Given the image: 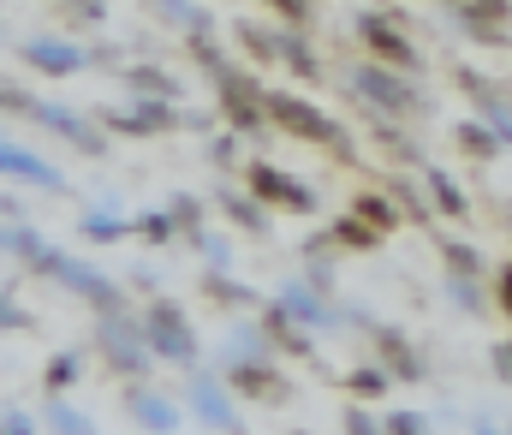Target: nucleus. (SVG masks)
I'll return each instance as SVG.
<instances>
[{
	"mask_svg": "<svg viewBox=\"0 0 512 435\" xmlns=\"http://www.w3.org/2000/svg\"><path fill=\"white\" fill-rule=\"evenodd\" d=\"M143 352H161L167 364H197V334L179 304H155L143 316Z\"/></svg>",
	"mask_w": 512,
	"mask_h": 435,
	"instance_id": "nucleus-1",
	"label": "nucleus"
},
{
	"mask_svg": "<svg viewBox=\"0 0 512 435\" xmlns=\"http://www.w3.org/2000/svg\"><path fill=\"white\" fill-rule=\"evenodd\" d=\"M36 269H48L54 281H66L72 292H84V298H90L96 310H108V316L120 310V287H114L108 275H96L90 263H78V257H66V251H54V245L42 251V263H36Z\"/></svg>",
	"mask_w": 512,
	"mask_h": 435,
	"instance_id": "nucleus-2",
	"label": "nucleus"
},
{
	"mask_svg": "<svg viewBox=\"0 0 512 435\" xmlns=\"http://www.w3.org/2000/svg\"><path fill=\"white\" fill-rule=\"evenodd\" d=\"M256 108L268 114V120H280L286 132H298V138H316V144H340V132H334V120L328 114H316V108H304L298 96H256Z\"/></svg>",
	"mask_w": 512,
	"mask_h": 435,
	"instance_id": "nucleus-3",
	"label": "nucleus"
},
{
	"mask_svg": "<svg viewBox=\"0 0 512 435\" xmlns=\"http://www.w3.org/2000/svg\"><path fill=\"white\" fill-rule=\"evenodd\" d=\"M352 84L376 102V108H387V114H399V108H411L417 96H411V84L405 78H393V72H382V66H358L352 72Z\"/></svg>",
	"mask_w": 512,
	"mask_h": 435,
	"instance_id": "nucleus-4",
	"label": "nucleus"
},
{
	"mask_svg": "<svg viewBox=\"0 0 512 435\" xmlns=\"http://www.w3.org/2000/svg\"><path fill=\"white\" fill-rule=\"evenodd\" d=\"M191 400H197V418H203L209 430L239 435V412H233V400H227V388H221V382L197 376V382H191Z\"/></svg>",
	"mask_w": 512,
	"mask_h": 435,
	"instance_id": "nucleus-5",
	"label": "nucleus"
},
{
	"mask_svg": "<svg viewBox=\"0 0 512 435\" xmlns=\"http://www.w3.org/2000/svg\"><path fill=\"white\" fill-rule=\"evenodd\" d=\"M102 346L114 352V364H120V370H131V376H137V370H149V352H143L137 328H126V322H120V310H114V316H102Z\"/></svg>",
	"mask_w": 512,
	"mask_h": 435,
	"instance_id": "nucleus-6",
	"label": "nucleus"
},
{
	"mask_svg": "<svg viewBox=\"0 0 512 435\" xmlns=\"http://www.w3.org/2000/svg\"><path fill=\"white\" fill-rule=\"evenodd\" d=\"M30 120H42L48 132H60V138H72V144H78V149H90V155L102 149V138H96V132H90V126H84V120H78L72 108H60V102H36V108H30Z\"/></svg>",
	"mask_w": 512,
	"mask_h": 435,
	"instance_id": "nucleus-7",
	"label": "nucleus"
},
{
	"mask_svg": "<svg viewBox=\"0 0 512 435\" xmlns=\"http://www.w3.org/2000/svg\"><path fill=\"white\" fill-rule=\"evenodd\" d=\"M251 191H256V197H274V203H286V209H310V203H316L304 185H292V179H286L280 167H268V161H256V167H251Z\"/></svg>",
	"mask_w": 512,
	"mask_h": 435,
	"instance_id": "nucleus-8",
	"label": "nucleus"
},
{
	"mask_svg": "<svg viewBox=\"0 0 512 435\" xmlns=\"http://www.w3.org/2000/svg\"><path fill=\"white\" fill-rule=\"evenodd\" d=\"M0 173H12V179H24V185H42V191H60V173H54L42 155H30V149L0 144Z\"/></svg>",
	"mask_w": 512,
	"mask_h": 435,
	"instance_id": "nucleus-9",
	"label": "nucleus"
},
{
	"mask_svg": "<svg viewBox=\"0 0 512 435\" xmlns=\"http://www.w3.org/2000/svg\"><path fill=\"white\" fill-rule=\"evenodd\" d=\"M24 60L42 66V72H78V66H84V48L54 42V36H36V42H24Z\"/></svg>",
	"mask_w": 512,
	"mask_h": 435,
	"instance_id": "nucleus-10",
	"label": "nucleus"
},
{
	"mask_svg": "<svg viewBox=\"0 0 512 435\" xmlns=\"http://www.w3.org/2000/svg\"><path fill=\"white\" fill-rule=\"evenodd\" d=\"M358 30H364V42H370V48H382L387 60H399V66H417V48H411V42H405V36L387 24V18L364 12V18H358Z\"/></svg>",
	"mask_w": 512,
	"mask_h": 435,
	"instance_id": "nucleus-11",
	"label": "nucleus"
},
{
	"mask_svg": "<svg viewBox=\"0 0 512 435\" xmlns=\"http://www.w3.org/2000/svg\"><path fill=\"white\" fill-rule=\"evenodd\" d=\"M280 316H292V322H304V328H322V322H334L328 310H322V298L304 287H286L280 292Z\"/></svg>",
	"mask_w": 512,
	"mask_h": 435,
	"instance_id": "nucleus-12",
	"label": "nucleus"
},
{
	"mask_svg": "<svg viewBox=\"0 0 512 435\" xmlns=\"http://www.w3.org/2000/svg\"><path fill=\"white\" fill-rule=\"evenodd\" d=\"M131 90L149 96V102H173V96H179V84H173L167 72H155V66H137V72H131Z\"/></svg>",
	"mask_w": 512,
	"mask_h": 435,
	"instance_id": "nucleus-13",
	"label": "nucleus"
},
{
	"mask_svg": "<svg viewBox=\"0 0 512 435\" xmlns=\"http://www.w3.org/2000/svg\"><path fill=\"white\" fill-rule=\"evenodd\" d=\"M137 424H143V430H173L179 412H173L161 394H137Z\"/></svg>",
	"mask_w": 512,
	"mask_h": 435,
	"instance_id": "nucleus-14",
	"label": "nucleus"
},
{
	"mask_svg": "<svg viewBox=\"0 0 512 435\" xmlns=\"http://www.w3.org/2000/svg\"><path fill=\"white\" fill-rule=\"evenodd\" d=\"M0 245L18 251V257H30V263H42V251H48V239L36 227H0Z\"/></svg>",
	"mask_w": 512,
	"mask_h": 435,
	"instance_id": "nucleus-15",
	"label": "nucleus"
},
{
	"mask_svg": "<svg viewBox=\"0 0 512 435\" xmlns=\"http://www.w3.org/2000/svg\"><path fill=\"white\" fill-rule=\"evenodd\" d=\"M161 126H173V102H143L126 120V132H161Z\"/></svg>",
	"mask_w": 512,
	"mask_h": 435,
	"instance_id": "nucleus-16",
	"label": "nucleus"
},
{
	"mask_svg": "<svg viewBox=\"0 0 512 435\" xmlns=\"http://www.w3.org/2000/svg\"><path fill=\"white\" fill-rule=\"evenodd\" d=\"M423 179H429V191H435V203H441L447 215H465V191H459V185H453L447 173H435V167H429Z\"/></svg>",
	"mask_w": 512,
	"mask_h": 435,
	"instance_id": "nucleus-17",
	"label": "nucleus"
},
{
	"mask_svg": "<svg viewBox=\"0 0 512 435\" xmlns=\"http://www.w3.org/2000/svg\"><path fill=\"white\" fill-rule=\"evenodd\" d=\"M447 269H453L459 281H477V275H483V257H477L471 245H447Z\"/></svg>",
	"mask_w": 512,
	"mask_h": 435,
	"instance_id": "nucleus-18",
	"label": "nucleus"
},
{
	"mask_svg": "<svg viewBox=\"0 0 512 435\" xmlns=\"http://www.w3.org/2000/svg\"><path fill=\"white\" fill-rule=\"evenodd\" d=\"M131 233V221H114V215H90V221H84V239H102V245H108V239H126Z\"/></svg>",
	"mask_w": 512,
	"mask_h": 435,
	"instance_id": "nucleus-19",
	"label": "nucleus"
},
{
	"mask_svg": "<svg viewBox=\"0 0 512 435\" xmlns=\"http://www.w3.org/2000/svg\"><path fill=\"white\" fill-rule=\"evenodd\" d=\"M274 54H286V60H292V66H298L304 78H316V54H310V48H304L298 36H286V42H274Z\"/></svg>",
	"mask_w": 512,
	"mask_h": 435,
	"instance_id": "nucleus-20",
	"label": "nucleus"
},
{
	"mask_svg": "<svg viewBox=\"0 0 512 435\" xmlns=\"http://www.w3.org/2000/svg\"><path fill=\"white\" fill-rule=\"evenodd\" d=\"M155 6H161V12H167V18H179V24H191V30H197V36H203V30H209V18H203V12H197V6H191V0H155Z\"/></svg>",
	"mask_w": 512,
	"mask_h": 435,
	"instance_id": "nucleus-21",
	"label": "nucleus"
},
{
	"mask_svg": "<svg viewBox=\"0 0 512 435\" xmlns=\"http://www.w3.org/2000/svg\"><path fill=\"white\" fill-rule=\"evenodd\" d=\"M221 203H227V215H233V221H239V227H262V209H256L251 197H233V191H227V197H221Z\"/></svg>",
	"mask_w": 512,
	"mask_h": 435,
	"instance_id": "nucleus-22",
	"label": "nucleus"
},
{
	"mask_svg": "<svg viewBox=\"0 0 512 435\" xmlns=\"http://www.w3.org/2000/svg\"><path fill=\"white\" fill-rule=\"evenodd\" d=\"M66 382H78V352H60V358H54V364H48V388H54V394H60V388H66Z\"/></svg>",
	"mask_w": 512,
	"mask_h": 435,
	"instance_id": "nucleus-23",
	"label": "nucleus"
},
{
	"mask_svg": "<svg viewBox=\"0 0 512 435\" xmlns=\"http://www.w3.org/2000/svg\"><path fill=\"white\" fill-rule=\"evenodd\" d=\"M233 382H239V388H251V394H262V388L274 394V376H268V364H262V370H256V364H239V370H233Z\"/></svg>",
	"mask_w": 512,
	"mask_h": 435,
	"instance_id": "nucleus-24",
	"label": "nucleus"
},
{
	"mask_svg": "<svg viewBox=\"0 0 512 435\" xmlns=\"http://www.w3.org/2000/svg\"><path fill=\"white\" fill-rule=\"evenodd\" d=\"M54 430H60V435H96L78 412H72V406H66V400H54Z\"/></svg>",
	"mask_w": 512,
	"mask_h": 435,
	"instance_id": "nucleus-25",
	"label": "nucleus"
},
{
	"mask_svg": "<svg viewBox=\"0 0 512 435\" xmlns=\"http://www.w3.org/2000/svg\"><path fill=\"white\" fill-rule=\"evenodd\" d=\"M459 144L465 149H477V155H495V149H507L495 132H477V126H459Z\"/></svg>",
	"mask_w": 512,
	"mask_h": 435,
	"instance_id": "nucleus-26",
	"label": "nucleus"
},
{
	"mask_svg": "<svg viewBox=\"0 0 512 435\" xmlns=\"http://www.w3.org/2000/svg\"><path fill=\"white\" fill-rule=\"evenodd\" d=\"M387 435H429L423 412H387Z\"/></svg>",
	"mask_w": 512,
	"mask_h": 435,
	"instance_id": "nucleus-27",
	"label": "nucleus"
},
{
	"mask_svg": "<svg viewBox=\"0 0 512 435\" xmlns=\"http://www.w3.org/2000/svg\"><path fill=\"white\" fill-rule=\"evenodd\" d=\"M173 227H179V221H167L161 209H155V215H137V233H143V239H173Z\"/></svg>",
	"mask_w": 512,
	"mask_h": 435,
	"instance_id": "nucleus-28",
	"label": "nucleus"
},
{
	"mask_svg": "<svg viewBox=\"0 0 512 435\" xmlns=\"http://www.w3.org/2000/svg\"><path fill=\"white\" fill-rule=\"evenodd\" d=\"M358 215H370L376 227H393L399 215H393V203H382V197H358Z\"/></svg>",
	"mask_w": 512,
	"mask_h": 435,
	"instance_id": "nucleus-29",
	"label": "nucleus"
},
{
	"mask_svg": "<svg viewBox=\"0 0 512 435\" xmlns=\"http://www.w3.org/2000/svg\"><path fill=\"white\" fill-rule=\"evenodd\" d=\"M239 36H245V48H251V54H262V60L274 54V36H268L262 24H239Z\"/></svg>",
	"mask_w": 512,
	"mask_h": 435,
	"instance_id": "nucleus-30",
	"label": "nucleus"
},
{
	"mask_svg": "<svg viewBox=\"0 0 512 435\" xmlns=\"http://www.w3.org/2000/svg\"><path fill=\"white\" fill-rule=\"evenodd\" d=\"M352 388H358V394H382L387 376H382V370H352Z\"/></svg>",
	"mask_w": 512,
	"mask_h": 435,
	"instance_id": "nucleus-31",
	"label": "nucleus"
},
{
	"mask_svg": "<svg viewBox=\"0 0 512 435\" xmlns=\"http://www.w3.org/2000/svg\"><path fill=\"white\" fill-rule=\"evenodd\" d=\"M346 435H382V430H376L370 412H346Z\"/></svg>",
	"mask_w": 512,
	"mask_h": 435,
	"instance_id": "nucleus-32",
	"label": "nucleus"
},
{
	"mask_svg": "<svg viewBox=\"0 0 512 435\" xmlns=\"http://www.w3.org/2000/svg\"><path fill=\"white\" fill-rule=\"evenodd\" d=\"M0 435H30V418H24V412H6V418H0Z\"/></svg>",
	"mask_w": 512,
	"mask_h": 435,
	"instance_id": "nucleus-33",
	"label": "nucleus"
},
{
	"mask_svg": "<svg viewBox=\"0 0 512 435\" xmlns=\"http://www.w3.org/2000/svg\"><path fill=\"white\" fill-rule=\"evenodd\" d=\"M0 328H24V310L12 298H0Z\"/></svg>",
	"mask_w": 512,
	"mask_h": 435,
	"instance_id": "nucleus-34",
	"label": "nucleus"
},
{
	"mask_svg": "<svg viewBox=\"0 0 512 435\" xmlns=\"http://www.w3.org/2000/svg\"><path fill=\"white\" fill-rule=\"evenodd\" d=\"M453 298H459L465 310H477V304H483V298H477V287H471V281H453Z\"/></svg>",
	"mask_w": 512,
	"mask_h": 435,
	"instance_id": "nucleus-35",
	"label": "nucleus"
},
{
	"mask_svg": "<svg viewBox=\"0 0 512 435\" xmlns=\"http://www.w3.org/2000/svg\"><path fill=\"white\" fill-rule=\"evenodd\" d=\"M274 6H280L286 18H304V0H274Z\"/></svg>",
	"mask_w": 512,
	"mask_h": 435,
	"instance_id": "nucleus-36",
	"label": "nucleus"
},
{
	"mask_svg": "<svg viewBox=\"0 0 512 435\" xmlns=\"http://www.w3.org/2000/svg\"><path fill=\"white\" fill-rule=\"evenodd\" d=\"M477 435H495V430H489V424H483V430H477Z\"/></svg>",
	"mask_w": 512,
	"mask_h": 435,
	"instance_id": "nucleus-37",
	"label": "nucleus"
}]
</instances>
